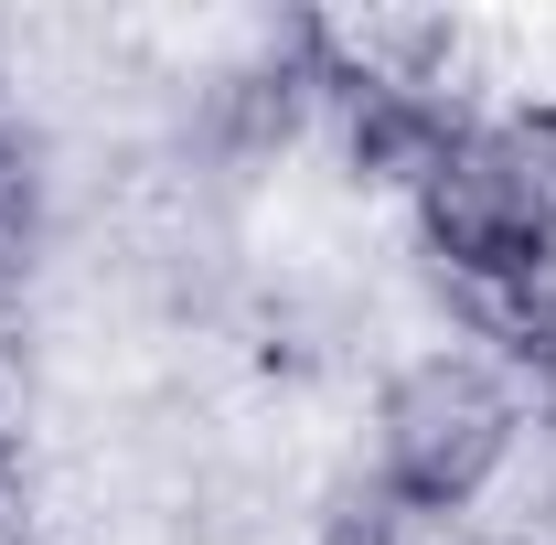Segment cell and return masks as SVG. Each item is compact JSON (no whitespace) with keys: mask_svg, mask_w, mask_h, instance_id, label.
Wrapping results in <instances>:
<instances>
[{"mask_svg":"<svg viewBox=\"0 0 556 545\" xmlns=\"http://www.w3.org/2000/svg\"><path fill=\"white\" fill-rule=\"evenodd\" d=\"M514 428H525L514 385L471 353H439L396 385H375V481L407 514H471L514 449Z\"/></svg>","mask_w":556,"mask_h":545,"instance_id":"1","label":"cell"},{"mask_svg":"<svg viewBox=\"0 0 556 545\" xmlns=\"http://www.w3.org/2000/svg\"><path fill=\"white\" fill-rule=\"evenodd\" d=\"M43 428H54V396H43V353L33 332L0 310V471H22L33 449H43Z\"/></svg>","mask_w":556,"mask_h":545,"instance_id":"2","label":"cell"},{"mask_svg":"<svg viewBox=\"0 0 556 545\" xmlns=\"http://www.w3.org/2000/svg\"><path fill=\"white\" fill-rule=\"evenodd\" d=\"M311 545H396V514H375V503H343V514H321Z\"/></svg>","mask_w":556,"mask_h":545,"instance_id":"3","label":"cell"},{"mask_svg":"<svg viewBox=\"0 0 556 545\" xmlns=\"http://www.w3.org/2000/svg\"><path fill=\"white\" fill-rule=\"evenodd\" d=\"M396 545H482L471 514H396Z\"/></svg>","mask_w":556,"mask_h":545,"instance_id":"4","label":"cell"},{"mask_svg":"<svg viewBox=\"0 0 556 545\" xmlns=\"http://www.w3.org/2000/svg\"><path fill=\"white\" fill-rule=\"evenodd\" d=\"M482 545H556V514H535V524H492Z\"/></svg>","mask_w":556,"mask_h":545,"instance_id":"5","label":"cell"}]
</instances>
